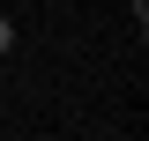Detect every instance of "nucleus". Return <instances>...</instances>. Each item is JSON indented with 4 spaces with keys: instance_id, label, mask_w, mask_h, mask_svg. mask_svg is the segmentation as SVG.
I'll return each mask as SVG.
<instances>
[{
    "instance_id": "f257e3e1",
    "label": "nucleus",
    "mask_w": 149,
    "mask_h": 141,
    "mask_svg": "<svg viewBox=\"0 0 149 141\" xmlns=\"http://www.w3.org/2000/svg\"><path fill=\"white\" fill-rule=\"evenodd\" d=\"M0 52H15V22H8V15H0Z\"/></svg>"
}]
</instances>
